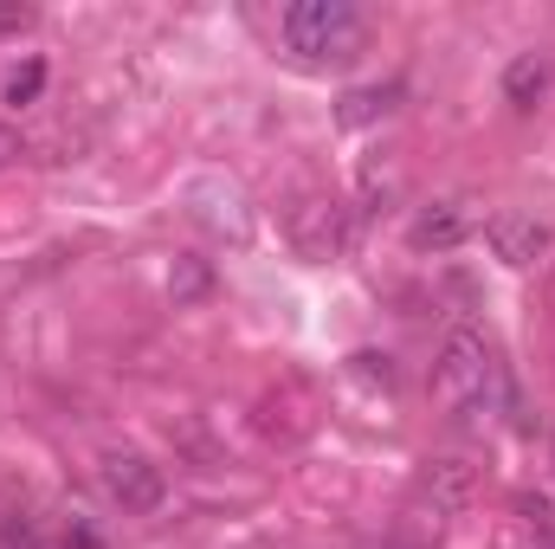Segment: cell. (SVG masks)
Segmentation results:
<instances>
[{
    "instance_id": "6da1fadb",
    "label": "cell",
    "mask_w": 555,
    "mask_h": 549,
    "mask_svg": "<svg viewBox=\"0 0 555 549\" xmlns=\"http://www.w3.org/2000/svg\"><path fill=\"white\" fill-rule=\"evenodd\" d=\"M433 388H439L446 413H459V420H491L511 408V375H504L498 349L485 343V330H472V323H452L439 336Z\"/></svg>"
},
{
    "instance_id": "7a4b0ae2",
    "label": "cell",
    "mask_w": 555,
    "mask_h": 549,
    "mask_svg": "<svg viewBox=\"0 0 555 549\" xmlns=\"http://www.w3.org/2000/svg\"><path fill=\"white\" fill-rule=\"evenodd\" d=\"M278 33H284L291 59H304V65H336V59H349V52L362 46V13H356L349 0H297V7H284Z\"/></svg>"
},
{
    "instance_id": "3957f363",
    "label": "cell",
    "mask_w": 555,
    "mask_h": 549,
    "mask_svg": "<svg viewBox=\"0 0 555 549\" xmlns=\"http://www.w3.org/2000/svg\"><path fill=\"white\" fill-rule=\"evenodd\" d=\"M284 240L297 246V259L330 266V259H343V246H349V207H343L330 188H297V194L284 201Z\"/></svg>"
},
{
    "instance_id": "277c9868",
    "label": "cell",
    "mask_w": 555,
    "mask_h": 549,
    "mask_svg": "<svg viewBox=\"0 0 555 549\" xmlns=\"http://www.w3.org/2000/svg\"><path fill=\"white\" fill-rule=\"evenodd\" d=\"M181 207H188V220L201 233H214L227 246H246L253 240V201H246V188L233 175H194L181 188Z\"/></svg>"
},
{
    "instance_id": "5b68a950",
    "label": "cell",
    "mask_w": 555,
    "mask_h": 549,
    "mask_svg": "<svg viewBox=\"0 0 555 549\" xmlns=\"http://www.w3.org/2000/svg\"><path fill=\"white\" fill-rule=\"evenodd\" d=\"M98 485H104V498H111L117 511H130V518L162 511V498H168L162 465H155L149 452H137V446H111V452L98 459Z\"/></svg>"
},
{
    "instance_id": "8992f818",
    "label": "cell",
    "mask_w": 555,
    "mask_h": 549,
    "mask_svg": "<svg viewBox=\"0 0 555 549\" xmlns=\"http://www.w3.org/2000/svg\"><path fill=\"white\" fill-rule=\"evenodd\" d=\"M485 246H491V259H504V266L524 272V266H537L555 246V227L543 214H517V207H511V214H491V220H485Z\"/></svg>"
},
{
    "instance_id": "52a82bcc",
    "label": "cell",
    "mask_w": 555,
    "mask_h": 549,
    "mask_svg": "<svg viewBox=\"0 0 555 549\" xmlns=\"http://www.w3.org/2000/svg\"><path fill=\"white\" fill-rule=\"evenodd\" d=\"M472 227H478V207L472 201H426L414 220H408V246L414 253H452V246H465L472 240Z\"/></svg>"
},
{
    "instance_id": "ba28073f",
    "label": "cell",
    "mask_w": 555,
    "mask_h": 549,
    "mask_svg": "<svg viewBox=\"0 0 555 549\" xmlns=\"http://www.w3.org/2000/svg\"><path fill=\"white\" fill-rule=\"evenodd\" d=\"M414 498L433 511V518H459V511L478 498V472H472V459H426V465H420Z\"/></svg>"
},
{
    "instance_id": "9c48e42d",
    "label": "cell",
    "mask_w": 555,
    "mask_h": 549,
    "mask_svg": "<svg viewBox=\"0 0 555 549\" xmlns=\"http://www.w3.org/2000/svg\"><path fill=\"white\" fill-rule=\"evenodd\" d=\"M550 85H555L550 52H517V59L504 65V98H511L517 111H537V104L550 98Z\"/></svg>"
},
{
    "instance_id": "30bf717a",
    "label": "cell",
    "mask_w": 555,
    "mask_h": 549,
    "mask_svg": "<svg viewBox=\"0 0 555 549\" xmlns=\"http://www.w3.org/2000/svg\"><path fill=\"white\" fill-rule=\"evenodd\" d=\"M401 104V85H362V91H349L343 98V111H336V124L343 130H362V124H375V117H388Z\"/></svg>"
},
{
    "instance_id": "8fae6325",
    "label": "cell",
    "mask_w": 555,
    "mask_h": 549,
    "mask_svg": "<svg viewBox=\"0 0 555 549\" xmlns=\"http://www.w3.org/2000/svg\"><path fill=\"white\" fill-rule=\"evenodd\" d=\"M517 511V531H524V549H555V511H550V498H517L511 505Z\"/></svg>"
},
{
    "instance_id": "7c38bea8",
    "label": "cell",
    "mask_w": 555,
    "mask_h": 549,
    "mask_svg": "<svg viewBox=\"0 0 555 549\" xmlns=\"http://www.w3.org/2000/svg\"><path fill=\"white\" fill-rule=\"evenodd\" d=\"M39 91H46V59H26V65L7 78V91H0V98L20 111V104H39Z\"/></svg>"
},
{
    "instance_id": "4fadbf2b",
    "label": "cell",
    "mask_w": 555,
    "mask_h": 549,
    "mask_svg": "<svg viewBox=\"0 0 555 549\" xmlns=\"http://www.w3.org/2000/svg\"><path fill=\"white\" fill-rule=\"evenodd\" d=\"M207 259H175V272H168V291H175V304H188V297H207Z\"/></svg>"
},
{
    "instance_id": "5bb4252c",
    "label": "cell",
    "mask_w": 555,
    "mask_h": 549,
    "mask_svg": "<svg viewBox=\"0 0 555 549\" xmlns=\"http://www.w3.org/2000/svg\"><path fill=\"white\" fill-rule=\"evenodd\" d=\"M0 549H52L26 511H0Z\"/></svg>"
},
{
    "instance_id": "9a60e30c",
    "label": "cell",
    "mask_w": 555,
    "mask_h": 549,
    "mask_svg": "<svg viewBox=\"0 0 555 549\" xmlns=\"http://www.w3.org/2000/svg\"><path fill=\"white\" fill-rule=\"evenodd\" d=\"M26 20H33V13H26V7H13V0H0V39H7V33H20V26H26Z\"/></svg>"
},
{
    "instance_id": "2e32d148",
    "label": "cell",
    "mask_w": 555,
    "mask_h": 549,
    "mask_svg": "<svg viewBox=\"0 0 555 549\" xmlns=\"http://www.w3.org/2000/svg\"><path fill=\"white\" fill-rule=\"evenodd\" d=\"M20 155H26L20 130H7V124H0V168H7V162H20Z\"/></svg>"
}]
</instances>
